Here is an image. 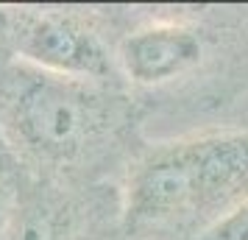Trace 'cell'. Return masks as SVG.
<instances>
[{
    "label": "cell",
    "mask_w": 248,
    "mask_h": 240,
    "mask_svg": "<svg viewBox=\"0 0 248 240\" xmlns=\"http://www.w3.org/2000/svg\"><path fill=\"white\" fill-rule=\"evenodd\" d=\"M248 198V131L209 134L151 148L125 182L128 229L215 218ZM203 224V226H206Z\"/></svg>",
    "instance_id": "cell-1"
},
{
    "label": "cell",
    "mask_w": 248,
    "mask_h": 240,
    "mask_svg": "<svg viewBox=\"0 0 248 240\" xmlns=\"http://www.w3.org/2000/svg\"><path fill=\"white\" fill-rule=\"evenodd\" d=\"M114 126V103L98 84L50 76L20 62L0 70V128L45 162H73Z\"/></svg>",
    "instance_id": "cell-2"
},
{
    "label": "cell",
    "mask_w": 248,
    "mask_h": 240,
    "mask_svg": "<svg viewBox=\"0 0 248 240\" xmlns=\"http://www.w3.org/2000/svg\"><path fill=\"white\" fill-rule=\"evenodd\" d=\"M17 59L50 76L106 84L117 73V56L87 23L62 12H28L14 17Z\"/></svg>",
    "instance_id": "cell-3"
},
{
    "label": "cell",
    "mask_w": 248,
    "mask_h": 240,
    "mask_svg": "<svg viewBox=\"0 0 248 240\" xmlns=\"http://www.w3.org/2000/svg\"><path fill=\"white\" fill-rule=\"evenodd\" d=\"M203 53L206 42L198 28L159 23L125 36L117 48V64L128 81L140 87H159L195 70Z\"/></svg>",
    "instance_id": "cell-4"
},
{
    "label": "cell",
    "mask_w": 248,
    "mask_h": 240,
    "mask_svg": "<svg viewBox=\"0 0 248 240\" xmlns=\"http://www.w3.org/2000/svg\"><path fill=\"white\" fill-rule=\"evenodd\" d=\"M64 224L59 207L45 195H25L14 201L3 240H62Z\"/></svg>",
    "instance_id": "cell-5"
},
{
    "label": "cell",
    "mask_w": 248,
    "mask_h": 240,
    "mask_svg": "<svg viewBox=\"0 0 248 240\" xmlns=\"http://www.w3.org/2000/svg\"><path fill=\"white\" fill-rule=\"evenodd\" d=\"M190 240H248V198L201 226Z\"/></svg>",
    "instance_id": "cell-6"
},
{
    "label": "cell",
    "mask_w": 248,
    "mask_h": 240,
    "mask_svg": "<svg viewBox=\"0 0 248 240\" xmlns=\"http://www.w3.org/2000/svg\"><path fill=\"white\" fill-rule=\"evenodd\" d=\"M14 193L9 190V184L0 179V240L6 238V226H9V215H12L14 209Z\"/></svg>",
    "instance_id": "cell-7"
},
{
    "label": "cell",
    "mask_w": 248,
    "mask_h": 240,
    "mask_svg": "<svg viewBox=\"0 0 248 240\" xmlns=\"http://www.w3.org/2000/svg\"><path fill=\"white\" fill-rule=\"evenodd\" d=\"M12 31H14V14L0 6V39L3 36H12Z\"/></svg>",
    "instance_id": "cell-8"
},
{
    "label": "cell",
    "mask_w": 248,
    "mask_h": 240,
    "mask_svg": "<svg viewBox=\"0 0 248 240\" xmlns=\"http://www.w3.org/2000/svg\"><path fill=\"white\" fill-rule=\"evenodd\" d=\"M9 162V140L3 134V128H0V171H3V165Z\"/></svg>",
    "instance_id": "cell-9"
}]
</instances>
